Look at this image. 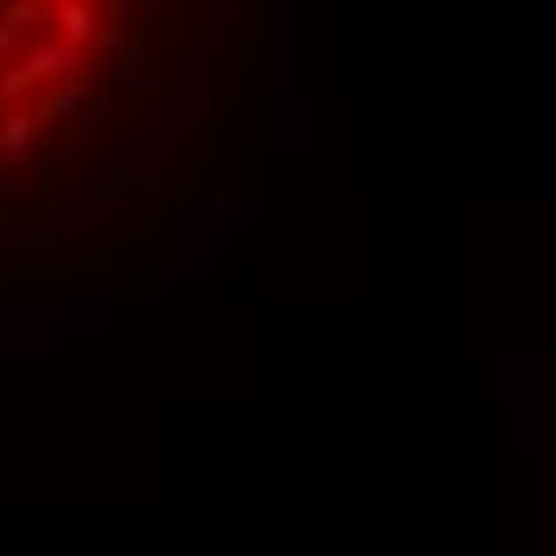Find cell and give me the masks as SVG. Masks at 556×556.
<instances>
[{
	"label": "cell",
	"instance_id": "6da1fadb",
	"mask_svg": "<svg viewBox=\"0 0 556 556\" xmlns=\"http://www.w3.org/2000/svg\"><path fill=\"white\" fill-rule=\"evenodd\" d=\"M237 0H0V263H58L179 167Z\"/></svg>",
	"mask_w": 556,
	"mask_h": 556
}]
</instances>
